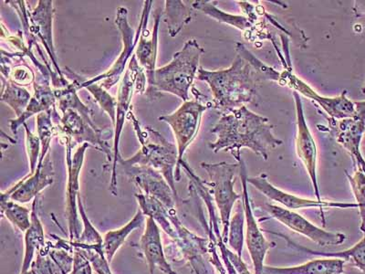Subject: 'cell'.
<instances>
[{
    "label": "cell",
    "mask_w": 365,
    "mask_h": 274,
    "mask_svg": "<svg viewBox=\"0 0 365 274\" xmlns=\"http://www.w3.org/2000/svg\"><path fill=\"white\" fill-rule=\"evenodd\" d=\"M273 126L267 117L250 111L246 106L223 113L211 133L217 136L208 146L214 153L230 152L241 161V149L249 148L256 155L268 160L269 152L283 142L273 135Z\"/></svg>",
    "instance_id": "1"
},
{
    "label": "cell",
    "mask_w": 365,
    "mask_h": 274,
    "mask_svg": "<svg viewBox=\"0 0 365 274\" xmlns=\"http://www.w3.org/2000/svg\"><path fill=\"white\" fill-rule=\"evenodd\" d=\"M197 79L210 87L214 108L227 113L255 100L259 78L250 61L237 54L231 66L224 70L200 67Z\"/></svg>",
    "instance_id": "2"
},
{
    "label": "cell",
    "mask_w": 365,
    "mask_h": 274,
    "mask_svg": "<svg viewBox=\"0 0 365 274\" xmlns=\"http://www.w3.org/2000/svg\"><path fill=\"white\" fill-rule=\"evenodd\" d=\"M205 52L195 40L185 42L181 51L174 54L170 64L156 68L154 84L146 89V96L155 100L160 96L159 93L165 91L180 98L184 102L189 99V91L193 86L200 70L201 55Z\"/></svg>",
    "instance_id": "3"
},
{
    "label": "cell",
    "mask_w": 365,
    "mask_h": 274,
    "mask_svg": "<svg viewBox=\"0 0 365 274\" xmlns=\"http://www.w3.org/2000/svg\"><path fill=\"white\" fill-rule=\"evenodd\" d=\"M129 116L132 118L137 138L141 143L142 148L133 158L120 159V164L123 166H141L154 168L161 173L178 198L175 184V168L178 164V146L168 142L161 133L155 131L151 127H145V130H142L132 110L130 111Z\"/></svg>",
    "instance_id": "4"
},
{
    "label": "cell",
    "mask_w": 365,
    "mask_h": 274,
    "mask_svg": "<svg viewBox=\"0 0 365 274\" xmlns=\"http://www.w3.org/2000/svg\"><path fill=\"white\" fill-rule=\"evenodd\" d=\"M152 3L153 1H150V0L145 1L138 31H137L136 34L129 24L128 11H127V9L125 6H119L117 9L115 24L120 32V35H122L123 50L120 52L119 57L112 68L108 71H106V73L98 75V76L86 81H83L80 76H78V89H81V87L88 86V84L97 83L98 81H102V84H100V86L106 90H110L117 83H119L120 78L123 77V74L125 73L127 61L132 56L133 50H135L137 44L139 42L140 37H141L143 26H145L146 19H148L150 11H151Z\"/></svg>",
    "instance_id": "5"
},
{
    "label": "cell",
    "mask_w": 365,
    "mask_h": 274,
    "mask_svg": "<svg viewBox=\"0 0 365 274\" xmlns=\"http://www.w3.org/2000/svg\"><path fill=\"white\" fill-rule=\"evenodd\" d=\"M148 78L143 68L140 66L138 61H137L136 55H133L132 60L130 61L128 68H126L125 75L120 81L118 96H117V110H116V122L114 126V140L113 146V175L112 182H110V191L113 195H116L117 177L116 166L122 159L119 152V145L120 133H122L123 125L127 113L132 110V98L135 91L138 93H145V84Z\"/></svg>",
    "instance_id": "6"
},
{
    "label": "cell",
    "mask_w": 365,
    "mask_h": 274,
    "mask_svg": "<svg viewBox=\"0 0 365 274\" xmlns=\"http://www.w3.org/2000/svg\"><path fill=\"white\" fill-rule=\"evenodd\" d=\"M208 106L202 104L200 101H187L184 102L175 112L159 117L162 122L171 126L177 140L178 150V164L175 168V181H180V164L184 160V155L189 146L193 143L200 132L202 116Z\"/></svg>",
    "instance_id": "7"
},
{
    "label": "cell",
    "mask_w": 365,
    "mask_h": 274,
    "mask_svg": "<svg viewBox=\"0 0 365 274\" xmlns=\"http://www.w3.org/2000/svg\"><path fill=\"white\" fill-rule=\"evenodd\" d=\"M239 166L240 164H228L227 162L217 164L201 163V168L210 176V182L207 183V185L212 188L215 201L220 211L224 241H227L231 212L236 202L241 198L240 195L234 191L235 175Z\"/></svg>",
    "instance_id": "8"
},
{
    "label": "cell",
    "mask_w": 365,
    "mask_h": 274,
    "mask_svg": "<svg viewBox=\"0 0 365 274\" xmlns=\"http://www.w3.org/2000/svg\"><path fill=\"white\" fill-rule=\"evenodd\" d=\"M275 81L282 86H288L293 91H297L302 96L315 101L332 119L354 118L356 116V107L355 103L346 97V91H344L340 96L334 98L319 96L309 84L293 74L292 70L289 68H285L282 73H279Z\"/></svg>",
    "instance_id": "9"
},
{
    "label": "cell",
    "mask_w": 365,
    "mask_h": 274,
    "mask_svg": "<svg viewBox=\"0 0 365 274\" xmlns=\"http://www.w3.org/2000/svg\"><path fill=\"white\" fill-rule=\"evenodd\" d=\"M66 143L67 150V165H68V184H67V201L66 214L68 218V233L71 241L79 239L80 237V221L79 207H78V198L80 194L79 177L81 169L83 168L84 154L86 149L89 148V143H83L75 154L71 156V148H73V140L66 136H63Z\"/></svg>",
    "instance_id": "10"
},
{
    "label": "cell",
    "mask_w": 365,
    "mask_h": 274,
    "mask_svg": "<svg viewBox=\"0 0 365 274\" xmlns=\"http://www.w3.org/2000/svg\"><path fill=\"white\" fill-rule=\"evenodd\" d=\"M263 208L264 210L268 212L270 216L276 218L279 223L291 228L295 233L309 238V240L314 241L319 246L338 245V244H341L345 240L344 234L328 233V231L315 226L314 224L309 223L301 215L289 210L288 208L268 203L264 205Z\"/></svg>",
    "instance_id": "11"
},
{
    "label": "cell",
    "mask_w": 365,
    "mask_h": 274,
    "mask_svg": "<svg viewBox=\"0 0 365 274\" xmlns=\"http://www.w3.org/2000/svg\"><path fill=\"white\" fill-rule=\"evenodd\" d=\"M240 178L243 187V206L244 213L247 223V245L249 248L251 259H252L255 274H262L264 269V260H265L267 251L273 247L272 243H268L263 236L262 230L257 225L255 216H254L252 208H251L249 192H247V174L245 163L243 158L240 162Z\"/></svg>",
    "instance_id": "12"
},
{
    "label": "cell",
    "mask_w": 365,
    "mask_h": 274,
    "mask_svg": "<svg viewBox=\"0 0 365 274\" xmlns=\"http://www.w3.org/2000/svg\"><path fill=\"white\" fill-rule=\"evenodd\" d=\"M297 112V136L295 139L296 153L305 166L314 186V193L318 201H322L319 196L317 181V146L312 136L307 123H306L304 111L301 96L297 91H293Z\"/></svg>",
    "instance_id": "13"
},
{
    "label": "cell",
    "mask_w": 365,
    "mask_h": 274,
    "mask_svg": "<svg viewBox=\"0 0 365 274\" xmlns=\"http://www.w3.org/2000/svg\"><path fill=\"white\" fill-rule=\"evenodd\" d=\"M61 113V135L70 137L76 143H89L106 154L107 162L113 159V149H110L108 143L104 141L102 129L89 125L77 111L68 109Z\"/></svg>",
    "instance_id": "14"
},
{
    "label": "cell",
    "mask_w": 365,
    "mask_h": 274,
    "mask_svg": "<svg viewBox=\"0 0 365 274\" xmlns=\"http://www.w3.org/2000/svg\"><path fill=\"white\" fill-rule=\"evenodd\" d=\"M123 168L126 175L142 189L143 194L152 196L169 210H175V202L178 198L161 173L149 166H126Z\"/></svg>",
    "instance_id": "15"
},
{
    "label": "cell",
    "mask_w": 365,
    "mask_h": 274,
    "mask_svg": "<svg viewBox=\"0 0 365 274\" xmlns=\"http://www.w3.org/2000/svg\"><path fill=\"white\" fill-rule=\"evenodd\" d=\"M54 172L51 155L48 154L44 161L38 164L34 174H29L9 191L1 193V198H9L19 204L28 203L35 200L41 192L53 183Z\"/></svg>",
    "instance_id": "16"
},
{
    "label": "cell",
    "mask_w": 365,
    "mask_h": 274,
    "mask_svg": "<svg viewBox=\"0 0 365 274\" xmlns=\"http://www.w3.org/2000/svg\"><path fill=\"white\" fill-rule=\"evenodd\" d=\"M247 183L254 186L257 191L262 192L269 200L279 202V204L284 206L288 210H299V208H356L357 204L338 203V202L318 201L308 200L297 197L295 195L287 193L285 191L274 187L268 181L266 175H260L259 177L247 178Z\"/></svg>",
    "instance_id": "17"
},
{
    "label": "cell",
    "mask_w": 365,
    "mask_h": 274,
    "mask_svg": "<svg viewBox=\"0 0 365 274\" xmlns=\"http://www.w3.org/2000/svg\"><path fill=\"white\" fill-rule=\"evenodd\" d=\"M365 128V116L358 113L354 118L335 120L329 118V130L347 151L356 159L359 166L365 168V163L360 154V142Z\"/></svg>",
    "instance_id": "18"
},
{
    "label": "cell",
    "mask_w": 365,
    "mask_h": 274,
    "mask_svg": "<svg viewBox=\"0 0 365 274\" xmlns=\"http://www.w3.org/2000/svg\"><path fill=\"white\" fill-rule=\"evenodd\" d=\"M145 230L140 240V249L149 267L150 273L156 269L165 274H178L166 260L158 223L152 218H146Z\"/></svg>",
    "instance_id": "19"
},
{
    "label": "cell",
    "mask_w": 365,
    "mask_h": 274,
    "mask_svg": "<svg viewBox=\"0 0 365 274\" xmlns=\"http://www.w3.org/2000/svg\"><path fill=\"white\" fill-rule=\"evenodd\" d=\"M54 9L53 1L51 0H41L38 1L37 8L34 11L29 13V18L31 19V25L28 31L32 35L37 36V38L43 42L46 50L50 54L52 64L63 77V71L58 66L56 54H55L53 39H52V21H53Z\"/></svg>",
    "instance_id": "20"
},
{
    "label": "cell",
    "mask_w": 365,
    "mask_h": 274,
    "mask_svg": "<svg viewBox=\"0 0 365 274\" xmlns=\"http://www.w3.org/2000/svg\"><path fill=\"white\" fill-rule=\"evenodd\" d=\"M163 13L160 9L156 11L155 15V26L153 29L151 38H148V34H146V25H148V19H146L145 26H143L141 37H140L139 44L136 49L137 61L145 71L146 78H148V88H151L154 84V78L155 73L156 58H158V29L160 19H161Z\"/></svg>",
    "instance_id": "21"
},
{
    "label": "cell",
    "mask_w": 365,
    "mask_h": 274,
    "mask_svg": "<svg viewBox=\"0 0 365 274\" xmlns=\"http://www.w3.org/2000/svg\"><path fill=\"white\" fill-rule=\"evenodd\" d=\"M50 77L42 76V79L34 83V96L31 98L27 109L19 118L11 120V129L13 133L16 135L19 127L24 125L26 121L34 114H40L47 112V111L54 108L56 103V96L54 91H52L50 84Z\"/></svg>",
    "instance_id": "22"
},
{
    "label": "cell",
    "mask_w": 365,
    "mask_h": 274,
    "mask_svg": "<svg viewBox=\"0 0 365 274\" xmlns=\"http://www.w3.org/2000/svg\"><path fill=\"white\" fill-rule=\"evenodd\" d=\"M344 260L327 257L289 268L264 266L262 274H344Z\"/></svg>",
    "instance_id": "23"
},
{
    "label": "cell",
    "mask_w": 365,
    "mask_h": 274,
    "mask_svg": "<svg viewBox=\"0 0 365 274\" xmlns=\"http://www.w3.org/2000/svg\"><path fill=\"white\" fill-rule=\"evenodd\" d=\"M38 196L34 201L31 210V226L25 233V251L21 274H27L37 250L44 246V228L38 215Z\"/></svg>",
    "instance_id": "24"
},
{
    "label": "cell",
    "mask_w": 365,
    "mask_h": 274,
    "mask_svg": "<svg viewBox=\"0 0 365 274\" xmlns=\"http://www.w3.org/2000/svg\"><path fill=\"white\" fill-rule=\"evenodd\" d=\"M145 215L143 213L141 210H138L129 223H127L125 226L107 231L103 237V251L104 256L108 263H112L114 255L120 248L125 244L127 239L132 234L133 231L142 226L143 223L146 221Z\"/></svg>",
    "instance_id": "25"
},
{
    "label": "cell",
    "mask_w": 365,
    "mask_h": 274,
    "mask_svg": "<svg viewBox=\"0 0 365 274\" xmlns=\"http://www.w3.org/2000/svg\"><path fill=\"white\" fill-rule=\"evenodd\" d=\"M270 233L282 237L283 239L288 243L289 246L294 248L296 250H301L302 253L322 257L338 258V259L344 260V262L353 263L355 267H357L358 269H360L361 272L365 274V235L363 240L359 241L357 244H355L354 247L350 248V249L340 251V253H322V251H315L308 249V248L299 245V244L293 243V241L289 239V237L285 236V235L275 233Z\"/></svg>",
    "instance_id": "26"
},
{
    "label": "cell",
    "mask_w": 365,
    "mask_h": 274,
    "mask_svg": "<svg viewBox=\"0 0 365 274\" xmlns=\"http://www.w3.org/2000/svg\"><path fill=\"white\" fill-rule=\"evenodd\" d=\"M216 2L212 1H195L192 8L203 12L204 14L210 16L212 19H216L218 22L233 26L244 32H253L257 26V22L251 21L246 16H236L228 14V13L220 11L217 9Z\"/></svg>",
    "instance_id": "27"
},
{
    "label": "cell",
    "mask_w": 365,
    "mask_h": 274,
    "mask_svg": "<svg viewBox=\"0 0 365 274\" xmlns=\"http://www.w3.org/2000/svg\"><path fill=\"white\" fill-rule=\"evenodd\" d=\"M165 15V22L172 38L180 34L185 26L192 21L190 9L179 0H166Z\"/></svg>",
    "instance_id": "28"
},
{
    "label": "cell",
    "mask_w": 365,
    "mask_h": 274,
    "mask_svg": "<svg viewBox=\"0 0 365 274\" xmlns=\"http://www.w3.org/2000/svg\"><path fill=\"white\" fill-rule=\"evenodd\" d=\"M3 88L1 101L14 111L18 118L24 113L31 100V93L25 88L13 83L2 77Z\"/></svg>",
    "instance_id": "29"
},
{
    "label": "cell",
    "mask_w": 365,
    "mask_h": 274,
    "mask_svg": "<svg viewBox=\"0 0 365 274\" xmlns=\"http://www.w3.org/2000/svg\"><path fill=\"white\" fill-rule=\"evenodd\" d=\"M1 214L21 233H26L31 226V210L18 202L1 198Z\"/></svg>",
    "instance_id": "30"
},
{
    "label": "cell",
    "mask_w": 365,
    "mask_h": 274,
    "mask_svg": "<svg viewBox=\"0 0 365 274\" xmlns=\"http://www.w3.org/2000/svg\"><path fill=\"white\" fill-rule=\"evenodd\" d=\"M52 113H53V108L38 114L37 116L38 136L41 142V153L38 164L43 162L46 156L48 154L51 139L54 136L61 133L60 125L57 127L53 126V123L51 121L52 116H53Z\"/></svg>",
    "instance_id": "31"
},
{
    "label": "cell",
    "mask_w": 365,
    "mask_h": 274,
    "mask_svg": "<svg viewBox=\"0 0 365 274\" xmlns=\"http://www.w3.org/2000/svg\"><path fill=\"white\" fill-rule=\"evenodd\" d=\"M244 213L243 201H239L237 210L235 213L232 220H230V228H228V243L236 250L237 255L241 258L244 243Z\"/></svg>",
    "instance_id": "32"
},
{
    "label": "cell",
    "mask_w": 365,
    "mask_h": 274,
    "mask_svg": "<svg viewBox=\"0 0 365 274\" xmlns=\"http://www.w3.org/2000/svg\"><path fill=\"white\" fill-rule=\"evenodd\" d=\"M81 88H86L89 90L90 93L93 94L94 99L99 103L101 108L104 112L108 113L110 121H112L113 126H115L116 122V110H117V100L112 96H110L108 91L97 83L88 84Z\"/></svg>",
    "instance_id": "33"
},
{
    "label": "cell",
    "mask_w": 365,
    "mask_h": 274,
    "mask_svg": "<svg viewBox=\"0 0 365 274\" xmlns=\"http://www.w3.org/2000/svg\"><path fill=\"white\" fill-rule=\"evenodd\" d=\"M73 245L77 247L78 249L83 250V253L89 259L91 265H93L94 270L98 274H113L110 269L108 260L104 256L103 244L102 245L88 246L73 243Z\"/></svg>",
    "instance_id": "34"
},
{
    "label": "cell",
    "mask_w": 365,
    "mask_h": 274,
    "mask_svg": "<svg viewBox=\"0 0 365 274\" xmlns=\"http://www.w3.org/2000/svg\"><path fill=\"white\" fill-rule=\"evenodd\" d=\"M78 207H79L80 216L81 220H83V230L76 243L88 246L102 245L103 237L101 236L96 228L91 224L89 218H88L86 210H84L83 202H81V195L79 198H78ZM73 243H75V241H73Z\"/></svg>",
    "instance_id": "35"
},
{
    "label": "cell",
    "mask_w": 365,
    "mask_h": 274,
    "mask_svg": "<svg viewBox=\"0 0 365 274\" xmlns=\"http://www.w3.org/2000/svg\"><path fill=\"white\" fill-rule=\"evenodd\" d=\"M2 74L5 75L6 79L9 81H11L13 83L18 84L19 86H29V83H31L34 80V71L31 70V68L26 66H18L14 68V70H11V68L9 67V65H6L4 63L1 64Z\"/></svg>",
    "instance_id": "36"
},
{
    "label": "cell",
    "mask_w": 365,
    "mask_h": 274,
    "mask_svg": "<svg viewBox=\"0 0 365 274\" xmlns=\"http://www.w3.org/2000/svg\"><path fill=\"white\" fill-rule=\"evenodd\" d=\"M26 130V138H27V149L31 165V172L29 174H34L37 169L38 160H40L41 153V142L38 135H34L28 128V126L24 123Z\"/></svg>",
    "instance_id": "37"
},
{
    "label": "cell",
    "mask_w": 365,
    "mask_h": 274,
    "mask_svg": "<svg viewBox=\"0 0 365 274\" xmlns=\"http://www.w3.org/2000/svg\"><path fill=\"white\" fill-rule=\"evenodd\" d=\"M354 188L355 197L359 202L361 215V230L365 233V177L361 172H357L353 178L348 176Z\"/></svg>",
    "instance_id": "38"
},
{
    "label": "cell",
    "mask_w": 365,
    "mask_h": 274,
    "mask_svg": "<svg viewBox=\"0 0 365 274\" xmlns=\"http://www.w3.org/2000/svg\"><path fill=\"white\" fill-rule=\"evenodd\" d=\"M93 267L86 257V254L81 253V250L74 253L73 270L71 274H93Z\"/></svg>",
    "instance_id": "39"
},
{
    "label": "cell",
    "mask_w": 365,
    "mask_h": 274,
    "mask_svg": "<svg viewBox=\"0 0 365 274\" xmlns=\"http://www.w3.org/2000/svg\"><path fill=\"white\" fill-rule=\"evenodd\" d=\"M228 255H230L231 260L235 263V266L237 267V270H239L240 274H250L249 270H247L245 264L242 263L241 260V258L237 255H234V254L231 253L230 251H227Z\"/></svg>",
    "instance_id": "40"
}]
</instances>
